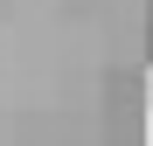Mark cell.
<instances>
[{
	"label": "cell",
	"mask_w": 153,
	"mask_h": 146,
	"mask_svg": "<svg viewBox=\"0 0 153 146\" xmlns=\"http://www.w3.org/2000/svg\"><path fill=\"white\" fill-rule=\"evenodd\" d=\"M146 56H153V21H146Z\"/></svg>",
	"instance_id": "cell-1"
},
{
	"label": "cell",
	"mask_w": 153,
	"mask_h": 146,
	"mask_svg": "<svg viewBox=\"0 0 153 146\" xmlns=\"http://www.w3.org/2000/svg\"><path fill=\"white\" fill-rule=\"evenodd\" d=\"M146 97H153V84H146Z\"/></svg>",
	"instance_id": "cell-2"
}]
</instances>
